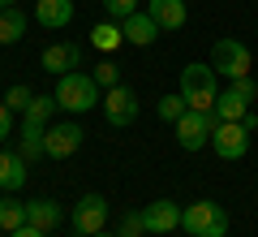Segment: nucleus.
<instances>
[{"instance_id": "1", "label": "nucleus", "mask_w": 258, "mask_h": 237, "mask_svg": "<svg viewBox=\"0 0 258 237\" xmlns=\"http://www.w3.org/2000/svg\"><path fill=\"white\" fill-rule=\"evenodd\" d=\"M56 104H60L64 112H74V117H82V112H91V108H99V82H95L91 73H82V69H74V73H60L56 78Z\"/></svg>"}, {"instance_id": "2", "label": "nucleus", "mask_w": 258, "mask_h": 237, "mask_svg": "<svg viewBox=\"0 0 258 237\" xmlns=\"http://www.w3.org/2000/svg\"><path fill=\"white\" fill-rule=\"evenodd\" d=\"M181 95L185 104H189L194 112H215V100H220V91H215V69L203 61H194L181 69Z\"/></svg>"}, {"instance_id": "3", "label": "nucleus", "mask_w": 258, "mask_h": 237, "mask_svg": "<svg viewBox=\"0 0 258 237\" xmlns=\"http://www.w3.org/2000/svg\"><path fill=\"white\" fill-rule=\"evenodd\" d=\"M181 228L189 237H224L228 233V211L211 199H198L181 211Z\"/></svg>"}, {"instance_id": "4", "label": "nucleus", "mask_w": 258, "mask_h": 237, "mask_svg": "<svg viewBox=\"0 0 258 237\" xmlns=\"http://www.w3.org/2000/svg\"><path fill=\"white\" fill-rule=\"evenodd\" d=\"M211 69L220 73V78H249V69H254V56H249V43H241V39H215L211 48Z\"/></svg>"}, {"instance_id": "5", "label": "nucleus", "mask_w": 258, "mask_h": 237, "mask_svg": "<svg viewBox=\"0 0 258 237\" xmlns=\"http://www.w3.org/2000/svg\"><path fill=\"white\" fill-rule=\"evenodd\" d=\"M215 125H220L215 112H194V108H185V117L176 121V143H181V151H203V147L211 143Z\"/></svg>"}, {"instance_id": "6", "label": "nucleus", "mask_w": 258, "mask_h": 237, "mask_svg": "<svg viewBox=\"0 0 258 237\" xmlns=\"http://www.w3.org/2000/svg\"><path fill=\"white\" fill-rule=\"evenodd\" d=\"M108 216H112V207H108V199H103V194H82V199H78V207H74V216H69L74 237H95V233H103Z\"/></svg>"}, {"instance_id": "7", "label": "nucleus", "mask_w": 258, "mask_h": 237, "mask_svg": "<svg viewBox=\"0 0 258 237\" xmlns=\"http://www.w3.org/2000/svg\"><path fill=\"white\" fill-rule=\"evenodd\" d=\"M99 108H103V117H108V125H116V129L134 125V121H138V95L120 82V86H112V91H103Z\"/></svg>"}, {"instance_id": "8", "label": "nucleus", "mask_w": 258, "mask_h": 237, "mask_svg": "<svg viewBox=\"0 0 258 237\" xmlns=\"http://www.w3.org/2000/svg\"><path fill=\"white\" fill-rule=\"evenodd\" d=\"M211 147H215L220 160H241V155L249 151V129H245V121H220L215 134H211Z\"/></svg>"}, {"instance_id": "9", "label": "nucleus", "mask_w": 258, "mask_h": 237, "mask_svg": "<svg viewBox=\"0 0 258 237\" xmlns=\"http://www.w3.org/2000/svg\"><path fill=\"white\" fill-rule=\"evenodd\" d=\"M82 125L78 121H64V125H47V134H43V155L47 160H69V155L82 147Z\"/></svg>"}, {"instance_id": "10", "label": "nucleus", "mask_w": 258, "mask_h": 237, "mask_svg": "<svg viewBox=\"0 0 258 237\" xmlns=\"http://www.w3.org/2000/svg\"><path fill=\"white\" fill-rule=\"evenodd\" d=\"M39 65H43V73H56V78H60V73H74V69H82V48L69 43V39H60V43L43 48Z\"/></svg>"}, {"instance_id": "11", "label": "nucleus", "mask_w": 258, "mask_h": 237, "mask_svg": "<svg viewBox=\"0 0 258 237\" xmlns=\"http://www.w3.org/2000/svg\"><path fill=\"white\" fill-rule=\"evenodd\" d=\"M181 203H172V199H155L151 203L147 211H142V220H147V233H176V228H181Z\"/></svg>"}, {"instance_id": "12", "label": "nucleus", "mask_w": 258, "mask_h": 237, "mask_svg": "<svg viewBox=\"0 0 258 237\" xmlns=\"http://www.w3.org/2000/svg\"><path fill=\"white\" fill-rule=\"evenodd\" d=\"M120 30H125V43H138V48H151L159 39V22L151 18V13H129L125 22H120Z\"/></svg>"}, {"instance_id": "13", "label": "nucleus", "mask_w": 258, "mask_h": 237, "mask_svg": "<svg viewBox=\"0 0 258 237\" xmlns=\"http://www.w3.org/2000/svg\"><path fill=\"white\" fill-rule=\"evenodd\" d=\"M26 155L22 151H0V190L5 194H18L26 185Z\"/></svg>"}, {"instance_id": "14", "label": "nucleus", "mask_w": 258, "mask_h": 237, "mask_svg": "<svg viewBox=\"0 0 258 237\" xmlns=\"http://www.w3.org/2000/svg\"><path fill=\"white\" fill-rule=\"evenodd\" d=\"M35 22L47 30H64L74 22V0H39L35 5Z\"/></svg>"}, {"instance_id": "15", "label": "nucleus", "mask_w": 258, "mask_h": 237, "mask_svg": "<svg viewBox=\"0 0 258 237\" xmlns=\"http://www.w3.org/2000/svg\"><path fill=\"white\" fill-rule=\"evenodd\" d=\"M147 13L159 22V30H181L189 9H185V0H147Z\"/></svg>"}, {"instance_id": "16", "label": "nucleus", "mask_w": 258, "mask_h": 237, "mask_svg": "<svg viewBox=\"0 0 258 237\" xmlns=\"http://www.w3.org/2000/svg\"><path fill=\"white\" fill-rule=\"evenodd\" d=\"M60 220H64V211H60V203H56V199H35V203H26V224L52 233Z\"/></svg>"}, {"instance_id": "17", "label": "nucleus", "mask_w": 258, "mask_h": 237, "mask_svg": "<svg viewBox=\"0 0 258 237\" xmlns=\"http://www.w3.org/2000/svg\"><path fill=\"white\" fill-rule=\"evenodd\" d=\"M249 104H254V100H245L237 86H228V91H220V100H215V117H220V121H245L249 117Z\"/></svg>"}, {"instance_id": "18", "label": "nucleus", "mask_w": 258, "mask_h": 237, "mask_svg": "<svg viewBox=\"0 0 258 237\" xmlns=\"http://www.w3.org/2000/svg\"><path fill=\"white\" fill-rule=\"evenodd\" d=\"M26 39V13L13 5V9H0V43H22Z\"/></svg>"}, {"instance_id": "19", "label": "nucleus", "mask_w": 258, "mask_h": 237, "mask_svg": "<svg viewBox=\"0 0 258 237\" xmlns=\"http://www.w3.org/2000/svg\"><path fill=\"white\" fill-rule=\"evenodd\" d=\"M125 43V30H120V22H99V26H91V48H99V52H116V48Z\"/></svg>"}, {"instance_id": "20", "label": "nucleus", "mask_w": 258, "mask_h": 237, "mask_svg": "<svg viewBox=\"0 0 258 237\" xmlns=\"http://www.w3.org/2000/svg\"><path fill=\"white\" fill-rule=\"evenodd\" d=\"M43 134H47V125H30V121H22V147H18V151L26 155V160H43Z\"/></svg>"}, {"instance_id": "21", "label": "nucleus", "mask_w": 258, "mask_h": 237, "mask_svg": "<svg viewBox=\"0 0 258 237\" xmlns=\"http://www.w3.org/2000/svg\"><path fill=\"white\" fill-rule=\"evenodd\" d=\"M22 224H26V203H18L13 194H5V199H0V228L13 233V228H22Z\"/></svg>"}, {"instance_id": "22", "label": "nucleus", "mask_w": 258, "mask_h": 237, "mask_svg": "<svg viewBox=\"0 0 258 237\" xmlns=\"http://www.w3.org/2000/svg\"><path fill=\"white\" fill-rule=\"evenodd\" d=\"M56 108H60V104H56V95H35V100H30V108L22 112V121H30V125H47V117H52Z\"/></svg>"}, {"instance_id": "23", "label": "nucleus", "mask_w": 258, "mask_h": 237, "mask_svg": "<svg viewBox=\"0 0 258 237\" xmlns=\"http://www.w3.org/2000/svg\"><path fill=\"white\" fill-rule=\"evenodd\" d=\"M185 108H189V104H185V95H181V91H172V95H164V100L155 104V112H159V121H168V125H176V121L185 117Z\"/></svg>"}, {"instance_id": "24", "label": "nucleus", "mask_w": 258, "mask_h": 237, "mask_svg": "<svg viewBox=\"0 0 258 237\" xmlns=\"http://www.w3.org/2000/svg\"><path fill=\"white\" fill-rule=\"evenodd\" d=\"M91 78L99 82V91H112V86H120V65H116V56L99 61V65H95V73H91Z\"/></svg>"}, {"instance_id": "25", "label": "nucleus", "mask_w": 258, "mask_h": 237, "mask_svg": "<svg viewBox=\"0 0 258 237\" xmlns=\"http://www.w3.org/2000/svg\"><path fill=\"white\" fill-rule=\"evenodd\" d=\"M30 100H35V91H30V86H22V82H18V86H9V95H5V104H9L13 112H26V108H30Z\"/></svg>"}, {"instance_id": "26", "label": "nucleus", "mask_w": 258, "mask_h": 237, "mask_svg": "<svg viewBox=\"0 0 258 237\" xmlns=\"http://www.w3.org/2000/svg\"><path fill=\"white\" fill-rule=\"evenodd\" d=\"M103 9H108L112 22H125L129 13H138V0H103Z\"/></svg>"}, {"instance_id": "27", "label": "nucleus", "mask_w": 258, "mask_h": 237, "mask_svg": "<svg viewBox=\"0 0 258 237\" xmlns=\"http://www.w3.org/2000/svg\"><path fill=\"white\" fill-rule=\"evenodd\" d=\"M147 233V220H142V211H129L125 220H120V237H142Z\"/></svg>"}, {"instance_id": "28", "label": "nucleus", "mask_w": 258, "mask_h": 237, "mask_svg": "<svg viewBox=\"0 0 258 237\" xmlns=\"http://www.w3.org/2000/svg\"><path fill=\"white\" fill-rule=\"evenodd\" d=\"M5 138H13V108L0 100V143H5Z\"/></svg>"}, {"instance_id": "29", "label": "nucleus", "mask_w": 258, "mask_h": 237, "mask_svg": "<svg viewBox=\"0 0 258 237\" xmlns=\"http://www.w3.org/2000/svg\"><path fill=\"white\" fill-rule=\"evenodd\" d=\"M9 237H47V233H43V228H35V224H22V228H13Z\"/></svg>"}, {"instance_id": "30", "label": "nucleus", "mask_w": 258, "mask_h": 237, "mask_svg": "<svg viewBox=\"0 0 258 237\" xmlns=\"http://www.w3.org/2000/svg\"><path fill=\"white\" fill-rule=\"evenodd\" d=\"M13 5H18V0H0V9H13Z\"/></svg>"}, {"instance_id": "31", "label": "nucleus", "mask_w": 258, "mask_h": 237, "mask_svg": "<svg viewBox=\"0 0 258 237\" xmlns=\"http://www.w3.org/2000/svg\"><path fill=\"white\" fill-rule=\"evenodd\" d=\"M95 237H120V233H95Z\"/></svg>"}]
</instances>
